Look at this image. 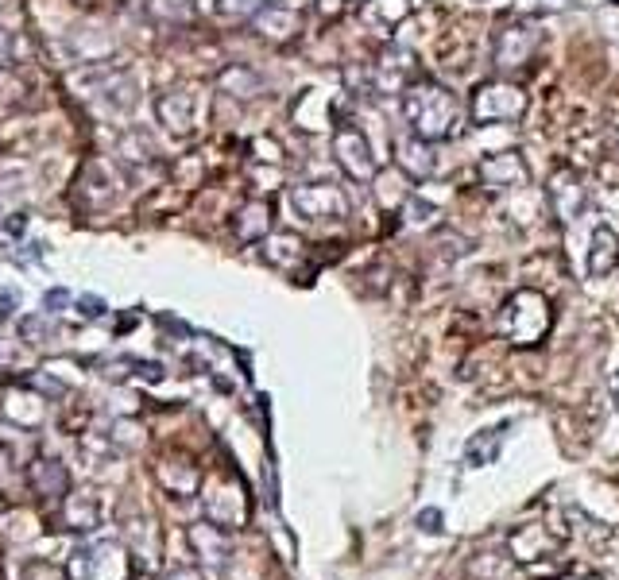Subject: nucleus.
<instances>
[{
  "instance_id": "obj_17",
  "label": "nucleus",
  "mask_w": 619,
  "mask_h": 580,
  "mask_svg": "<svg viewBox=\"0 0 619 580\" xmlns=\"http://www.w3.org/2000/svg\"><path fill=\"white\" fill-rule=\"evenodd\" d=\"M271 225H275V217H271V202L252 198V202L240 205V213H236V221H233V232H236L240 244H260V240H267Z\"/></svg>"
},
{
  "instance_id": "obj_3",
  "label": "nucleus",
  "mask_w": 619,
  "mask_h": 580,
  "mask_svg": "<svg viewBox=\"0 0 619 580\" xmlns=\"http://www.w3.org/2000/svg\"><path fill=\"white\" fill-rule=\"evenodd\" d=\"M469 113L476 124H515L527 113V93L515 82H484L472 93Z\"/></svg>"
},
{
  "instance_id": "obj_27",
  "label": "nucleus",
  "mask_w": 619,
  "mask_h": 580,
  "mask_svg": "<svg viewBox=\"0 0 619 580\" xmlns=\"http://www.w3.org/2000/svg\"><path fill=\"white\" fill-rule=\"evenodd\" d=\"M82 306H86V310H82L86 318H101V314H105V306H101V298H82Z\"/></svg>"
},
{
  "instance_id": "obj_8",
  "label": "nucleus",
  "mask_w": 619,
  "mask_h": 580,
  "mask_svg": "<svg viewBox=\"0 0 619 580\" xmlns=\"http://www.w3.org/2000/svg\"><path fill=\"white\" fill-rule=\"evenodd\" d=\"M132 565L120 546L105 542V546H86L74 553L70 561V577L74 580H128Z\"/></svg>"
},
{
  "instance_id": "obj_11",
  "label": "nucleus",
  "mask_w": 619,
  "mask_h": 580,
  "mask_svg": "<svg viewBox=\"0 0 619 580\" xmlns=\"http://www.w3.org/2000/svg\"><path fill=\"white\" fill-rule=\"evenodd\" d=\"M414 78H418V66H414L411 51H403V47H387L372 66V86L384 93H403Z\"/></svg>"
},
{
  "instance_id": "obj_22",
  "label": "nucleus",
  "mask_w": 619,
  "mask_h": 580,
  "mask_svg": "<svg viewBox=\"0 0 619 580\" xmlns=\"http://www.w3.org/2000/svg\"><path fill=\"white\" fill-rule=\"evenodd\" d=\"M264 256L275 263V267H287L291 260H302V240L291 236V232H279V236L264 240Z\"/></svg>"
},
{
  "instance_id": "obj_13",
  "label": "nucleus",
  "mask_w": 619,
  "mask_h": 580,
  "mask_svg": "<svg viewBox=\"0 0 619 580\" xmlns=\"http://www.w3.org/2000/svg\"><path fill=\"white\" fill-rule=\"evenodd\" d=\"M527 178H531V171H527L519 151H500V155H488L480 163V182L488 190H519V186H527Z\"/></svg>"
},
{
  "instance_id": "obj_33",
  "label": "nucleus",
  "mask_w": 619,
  "mask_h": 580,
  "mask_svg": "<svg viewBox=\"0 0 619 580\" xmlns=\"http://www.w3.org/2000/svg\"><path fill=\"white\" fill-rule=\"evenodd\" d=\"M144 580H151V577H144Z\"/></svg>"
},
{
  "instance_id": "obj_4",
  "label": "nucleus",
  "mask_w": 619,
  "mask_h": 580,
  "mask_svg": "<svg viewBox=\"0 0 619 580\" xmlns=\"http://www.w3.org/2000/svg\"><path fill=\"white\" fill-rule=\"evenodd\" d=\"M202 503H206V519L213 526H221V530H233V526L248 522V495H244L240 476H233V472L206 480Z\"/></svg>"
},
{
  "instance_id": "obj_12",
  "label": "nucleus",
  "mask_w": 619,
  "mask_h": 580,
  "mask_svg": "<svg viewBox=\"0 0 619 580\" xmlns=\"http://www.w3.org/2000/svg\"><path fill=\"white\" fill-rule=\"evenodd\" d=\"M155 116L159 124H167L175 136H190L194 132V116H198V93L194 89H167L155 101Z\"/></svg>"
},
{
  "instance_id": "obj_28",
  "label": "nucleus",
  "mask_w": 619,
  "mask_h": 580,
  "mask_svg": "<svg viewBox=\"0 0 619 580\" xmlns=\"http://www.w3.org/2000/svg\"><path fill=\"white\" fill-rule=\"evenodd\" d=\"M608 387H612V395H616L619 403V356L612 360V368H608Z\"/></svg>"
},
{
  "instance_id": "obj_9",
  "label": "nucleus",
  "mask_w": 619,
  "mask_h": 580,
  "mask_svg": "<svg viewBox=\"0 0 619 580\" xmlns=\"http://www.w3.org/2000/svg\"><path fill=\"white\" fill-rule=\"evenodd\" d=\"M550 202H554V217H561L565 229H573L581 217L592 213V198H589V186L581 182V174L561 167L550 178Z\"/></svg>"
},
{
  "instance_id": "obj_5",
  "label": "nucleus",
  "mask_w": 619,
  "mask_h": 580,
  "mask_svg": "<svg viewBox=\"0 0 619 580\" xmlns=\"http://www.w3.org/2000/svg\"><path fill=\"white\" fill-rule=\"evenodd\" d=\"M291 205H295L298 217H306V221H341V217H349V198L333 182L295 186L291 190Z\"/></svg>"
},
{
  "instance_id": "obj_26",
  "label": "nucleus",
  "mask_w": 619,
  "mask_h": 580,
  "mask_svg": "<svg viewBox=\"0 0 619 580\" xmlns=\"http://www.w3.org/2000/svg\"><path fill=\"white\" fill-rule=\"evenodd\" d=\"M43 302H47V314H59V306H66V290H47V298H43Z\"/></svg>"
},
{
  "instance_id": "obj_19",
  "label": "nucleus",
  "mask_w": 619,
  "mask_h": 580,
  "mask_svg": "<svg viewBox=\"0 0 619 580\" xmlns=\"http://www.w3.org/2000/svg\"><path fill=\"white\" fill-rule=\"evenodd\" d=\"M619 263V236L608 225H596L589 236V256H585V267H589V275H612Z\"/></svg>"
},
{
  "instance_id": "obj_23",
  "label": "nucleus",
  "mask_w": 619,
  "mask_h": 580,
  "mask_svg": "<svg viewBox=\"0 0 619 580\" xmlns=\"http://www.w3.org/2000/svg\"><path fill=\"white\" fill-rule=\"evenodd\" d=\"M221 86H225V89H240V97H256V93L264 89V82H260L252 70H244V66H229V70L221 74Z\"/></svg>"
},
{
  "instance_id": "obj_10",
  "label": "nucleus",
  "mask_w": 619,
  "mask_h": 580,
  "mask_svg": "<svg viewBox=\"0 0 619 580\" xmlns=\"http://www.w3.org/2000/svg\"><path fill=\"white\" fill-rule=\"evenodd\" d=\"M333 155H337V163H341V171L356 178V182H372L376 178V155H372V144L364 140V132L353 128V124H341L337 132H333Z\"/></svg>"
},
{
  "instance_id": "obj_30",
  "label": "nucleus",
  "mask_w": 619,
  "mask_h": 580,
  "mask_svg": "<svg viewBox=\"0 0 619 580\" xmlns=\"http://www.w3.org/2000/svg\"><path fill=\"white\" fill-rule=\"evenodd\" d=\"M4 314H12V294L0 290V318H4Z\"/></svg>"
},
{
  "instance_id": "obj_1",
  "label": "nucleus",
  "mask_w": 619,
  "mask_h": 580,
  "mask_svg": "<svg viewBox=\"0 0 619 580\" xmlns=\"http://www.w3.org/2000/svg\"><path fill=\"white\" fill-rule=\"evenodd\" d=\"M403 116L411 124L414 136L422 140H449L461 128V101L438 82L414 78L411 86L403 89Z\"/></svg>"
},
{
  "instance_id": "obj_32",
  "label": "nucleus",
  "mask_w": 619,
  "mask_h": 580,
  "mask_svg": "<svg viewBox=\"0 0 619 580\" xmlns=\"http://www.w3.org/2000/svg\"><path fill=\"white\" fill-rule=\"evenodd\" d=\"M0 8H4V0H0Z\"/></svg>"
},
{
  "instance_id": "obj_15",
  "label": "nucleus",
  "mask_w": 619,
  "mask_h": 580,
  "mask_svg": "<svg viewBox=\"0 0 619 580\" xmlns=\"http://www.w3.org/2000/svg\"><path fill=\"white\" fill-rule=\"evenodd\" d=\"M252 28H256V35L271 39V43H287L302 28V16H298L295 4H260L256 16H252Z\"/></svg>"
},
{
  "instance_id": "obj_31",
  "label": "nucleus",
  "mask_w": 619,
  "mask_h": 580,
  "mask_svg": "<svg viewBox=\"0 0 619 580\" xmlns=\"http://www.w3.org/2000/svg\"><path fill=\"white\" fill-rule=\"evenodd\" d=\"M561 580H600V577H589V573H573V577H561Z\"/></svg>"
},
{
  "instance_id": "obj_2",
  "label": "nucleus",
  "mask_w": 619,
  "mask_h": 580,
  "mask_svg": "<svg viewBox=\"0 0 619 580\" xmlns=\"http://www.w3.org/2000/svg\"><path fill=\"white\" fill-rule=\"evenodd\" d=\"M554 325V310H550V298L538 294V290H515L500 310V333L511 341L515 348H534L546 341Z\"/></svg>"
},
{
  "instance_id": "obj_18",
  "label": "nucleus",
  "mask_w": 619,
  "mask_h": 580,
  "mask_svg": "<svg viewBox=\"0 0 619 580\" xmlns=\"http://www.w3.org/2000/svg\"><path fill=\"white\" fill-rule=\"evenodd\" d=\"M24 480H28V488L35 495H43V499H55L59 503L62 495L70 492V476H66V468L59 461H31L28 472H24Z\"/></svg>"
},
{
  "instance_id": "obj_21",
  "label": "nucleus",
  "mask_w": 619,
  "mask_h": 580,
  "mask_svg": "<svg viewBox=\"0 0 619 580\" xmlns=\"http://www.w3.org/2000/svg\"><path fill=\"white\" fill-rule=\"evenodd\" d=\"M500 441H503V430H484V434H476L465 445V461L472 468H484V464L496 461V453H500Z\"/></svg>"
},
{
  "instance_id": "obj_14",
  "label": "nucleus",
  "mask_w": 619,
  "mask_h": 580,
  "mask_svg": "<svg viewBox=\"0 0 619 580\" xmlns=\"http://www.w3.org/2000/svg\"><path fill=\"white\" fill-rule=\"evenodd\" d=\"M105 519V507L93 492L62 495L59 499V526L62 530H78V534H93Z\"/></svg>"
},
{
  "instance_id": "obj_7",
  "label": "nucleus",
  "mask_w": 619,
  "mask_h": 580,
  "mask_svg": "<svg viewBox=\"0 0 619 580\" xmlns=\"http://www.w3.org/2000/svg\"><path fill=\"white\" fill-rule=\"evenodd\" d=\"M565 538H569V534H565V526H561V515H546L542 522L519 526V530L511 534L507 546L515 553V561H542V557L558 553V546Z\"/></svg>"
},
{
  "instance_id": "obj_29",
  "label": "nucleus",
  "mask_w": 619,
  "mask_h": 580,
  "mask_svg": "<svg viewBox=\"0 0 619 580\" xmlns=\"http://www.w3.org/2000/svg\"><path fill=\"white\" fill-rule=\"evenodd\" d=\"M175 580H206V577H202L198 569H178V573H175Z\"/></svg>"
},
{
  "instance_id": "obj_20",
  "label": "nucleus",
  "mask_w": 619,
  "mask_h": 580,
  "mask_svg": "<svg viewBox=\"0 0 619 580\" xmlns=\"http://www.w3.org/2000/svg\"><path fill=\"white\" fill-rule=\"evenodd\" d=\"M407 12H411V4H407V0H368V4H364V20H368V24H376V28H384V31L395 28Z\"/></svg>"
},
{
  "instance_id": "obj_24",
  "label": "nucleus",
  "mask_w": 619,
  "mask_h": 580,
  "mask_svg": "<svg viewBox=\"0 0 619 580\" xmlns=\"http://www.w3.org/2000/svg\"><path fill=\"white\" fill-rule=\"evenodd\" d=\"M16 51H20V47H16V35L0 28V66H12V62H16Z\"/></svg>"
},
{
  "instance_id": "obj_25",
  "label": "nucleus",
  "mask_w": 619,
  "mask_h": 580,
  "mask_svg": "<svg viewBox=\"0 0 619 580\" xmlns=\"http://www.w3.org/2000/svg\"><path fill=\"white\" fill-rule=\"evenodd\" d=\"M418 526L430 530V534H438V530H442V511H422V515H418Z\"/></svg>"
},
{
  "instance_id": "obj_6",
  "label": "nucleus",
  "mask_w": 619,
  "mask_h": 580,
  "mask_svg": "<svg viewBox=\"0 0 619 580\" xmlns=\"http://www.w3.org/2000/svg\"><path fill=\"white\" fill-rule=\"evenodd\" d=\"M538 47H542V31L534 24H507L492 39V62H496V70L511 74V70H523L538 55Z\"/></svg>"
},
{
  "instance_id": "obj_16",
  "label": "nucleus",
  "mask_w": 619,
  "mask_h": 580,
  "mask_svg": "<svg viewBox=\"0 0 619 580\" xmlns=\"http://www.w3.org/2000/svg\"><path fill=\"white\" fill-rule=\"evenodd\" d=\"M395 163H399V171L407 174V178H430L434 167H438L430 140H422V136H414V132L395 140Z\"/></svg>"
}]
</instances>
